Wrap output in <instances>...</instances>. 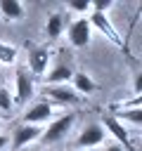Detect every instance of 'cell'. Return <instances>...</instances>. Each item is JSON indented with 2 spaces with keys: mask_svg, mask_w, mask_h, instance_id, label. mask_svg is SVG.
Segmentation results:
<instances>
[{
  "mask_svg": "<svg viewBox=\"0 0 142 151\" xmlns=\"http://www.w3.org/2000/svg\"><path fill=\"white\" fill-rule=\"evenodd\" d=\"M14 90L17 92H14L12 101L24 104V101L31 99V94H33V76L28 73V68H24V66L17 68V73H14Z\"/></svg>",
  "mask_w": 142,
  "mask_h": 151,
  "instance_id": "obj_1",
  "label": "cell"
},
{
  "mask_svg": "<svg viewBox=\"0 0 142 151\" xmlns=\"http://www.w3.org/2000/svg\"><path fill=\"white\" fill-rule=\"evenodd\" d=\"M43 94L50 97L52 101L66 104V106H76V104L80 101L78 92H76L71 85H45V87H43Z\"/></svg>",
  "mask_w": 142,
  "mask_h": 151,
  "instance_id": "obj_2",
  "label": "cell"
},
{
  "mask_svg": "<svg viewBox=\"0 0 142 151\" xmlns=\"http://www.w3.org/2000/svg\"><path fill=\"white\" fill-rule=\"evenodd\" d=\"M99 125L104 127V132L114 134L116 144H118L123 151H125V149H128V151H133V149H135V146H133V142H130V137H128V130H125V127H123V125H121V123H118L114 116H104Z\"/></svg>",
  "mask_w": 142,
  "mask_h": 151,
  "instance_id": "obj_3",
  "label": "cell"
},
{
  "mask_svg": "<svg viewBox=\"0 0 142 151\" xmlns=\"http://www.w3.org/2000/svg\"><path fill=\"white\" fill-rule=\"evenodd\" d=\"M104 137H106L104 127H102L99 123H90V125L83 127V132H80V137L76 139V144H78L80 149H95L97 144L104 142Z\"/></svg>",
  "mask_w": 142,
  "mask_h": 151,
  "instance_id": "obj_4",
  "label": "cell"
},
{
  "mask_svg": "<svg viewBox=\"0 0 142 151\" xmlns=\"http://www.w3.org/2000/svg\"><path fill=\"white\" fill-rule=\"evenodd\" d=\"M71 125H73V116H59L57 120H52L50 123V127L43 132V142L45 144H52V142H57V139H62L69 130H71Z\"/></svg>",
  "mask_w": 142,
  "mask_h": 151,
  "instance_id": "obj_5",
  "label": "cell"
},
{
  "mask_svg": "<svg viewBox=\"0 0 142 151\" xmlns=\"http://www.w3.org/2000/svg\"><path fill=\"white\" fill-rule=\"evenodd\" d=\"M38 134H43L40 125H21V127H17V130L12 132V137H9L12 151H19V149H21V146H26L28 142L38 139Z\"/></svg>",
  "mask_w": 142,
  "mask_h": 151,
  "instance_id": "obj_6",
  "label": "cell"
},
{
  "mask_svg": "<svg viewBox=\"0 0 142 151\" xmlns=\"http://www.w3.org/2000/svg\"><path fill=\"white\" fill-rule=\"evenodd\" d=\"M69 42L73 47H85L90 42V24L85 17L76 19L71 26H69Z\"/></svg>",
  "mask_w": 142,
  "mask_h": 151,
  "instance_id": "obj_7",
  "label": "cell"
},
{
  "mask_svg": "<svg viewBox=\"0 0 142 151\" xmlns=\"http://www.w3.org/2000/svg\"><path fill=\"white\" fill-rule=\"evenodd\" d=\"M45 68H47V50L31 45L28 47V73L36 78V76H43Z\"/></svg>",
  "mask_w": 142,
  "mask_h": 151,
  "instance_id": "obj_8",
  "label": "cell"
},
{
  "mask_svg": "<svg viewBox=\"0 0 142 151\" xmlns=\"http://www.w3.org/2000/svg\"><path fill=\"white\" fill-rule=\"evenodd\" d=\"M88 24L90 26H95V28H99L109 40H114L116 45H123V40H121V35H118V31L109 24V19H106V14H99V12H92L90 14V19H88Z\"/></svg>",
  "mask_w": 142,
  "mask_h": 151,
  "instance_id": "obj_9",
  "label": "cell"
},
{
  "mask_svg": "<svg viewBox=\"0 0 142 151\" xmlns=\"http://www.w3.org/2000/svg\"><path fill=\"white\" fill-rule=\"evenodd\" d=\"M50 116H52L50 101H38V104H33V106L24 113V120H26V125H40V123L50 120Z\"/></svg>",
  "mask_w": 142,
  "mask_h": 151,
  "instance_id": "obj_10",
  "label": "cell"
},
{
  "mask_svg": "<svg viewBox=\"0 0 142 151\" xmlns=\"http://www.w3.org/2000/svg\"><path fill=\"white\" fill-rule=\"evenodd\" d=\"M71 76H73L71 66H69L66 61H59V64L45 76V83H47V85H64L66 80H71Z\"/></svg>",
  "mask_w": 142,
  "mask_h": 151,
  "instance_id": "obj_11",
  "label": "cell"
},
{
  "mask_svg": "<svg viewBox=\"0 0 142 151\" xmlns=\"http://www.w3.org/2000/svg\"><path fill=\"white\" fill-rule=\"evenodd\" d=\"M71 80H73V90L76 92H80V94H92L95 90H97V85H95V80L88 76V73H73L71 76Z\"/></svg>",
  "mask_w": 142,
  "mask_h": 151,
  "instance_id": "obj_12",
  "label": "cell"
},
{
  "mask_svg": "<svg viewBox=\"0 0 142 151\" xmlns=\"http://www.w3.org/2000/svg\"><path fill=\"white\" fill-rule=\"evenodd\" d=\"M0 14H2L7 21H17V19L24 17V7H21V2H17V0H0Z\"/></svg>",
  "mask_w": 142,
  "mask_h": 151,
  "instance_id": "obj_13",
  "label": "cell"
},
{
  "mask_svg": "<svg viewBox=\"0 0 142 151\" xmlns=\"http://www.w3.org/2000/svg\"><path fill=\"white\" fill-rule=\"evenodd\" d=\"M62 31H64V17H62V14H50L47 26H45V33H47L50 38H59Z\"/></svg>",
  "mask_w": 142,
  "mask_h": 151,
  "instance_id": "obj_14",
  "label": "cell"
},
{
  "mask_svg": "<svg viewBox=\"0 0 142 151\" xmlns=\"http://www.w3.org/2000/svg\"><path fill=\"white\" fill-rule=\"evenodd\" d=\"M114 118H116L118 123H121V120H128V123H133V125H140V123H142V111H140V109H123V111L116 113Z\"/></svg>",
  "mask_w": 142,
  "mask_h": 151,
  "instance_id": "obj_15",
  "label": "cell"
},
{
  "mask_svg": "<svg viewBox=\"0 0 142 151\" xmlns=\"http://www.w3.org/2000/svg\"><path fill=\"white\" fill-rule=\"evenodd\" d=\"M17 59V47L0 42V64H12Z\"/></svg>",
  "mask_w": 142,
  "mask_h": 151,
  "instance_id": "obj_16",
  "label": "cell"
},
{
  "mask_svg": "<svg viewBox=\"0 0 142 151\" xmlns=\"http://www.w3.org/2000/svg\"><path fill=\"white\" fill-rule=\"evenodd\" d=\"M12 104H14V101H12V94H9L5 87H0V109H2V111H9Z\"/></svg>",
  "mask_w": 142,
  "mask_h": 151,
  "instance_id": "obj_17",
  "label": "cell"
},
{
  "mask_svg": "<svg viewBox=\"0 0 142 151\" xmlns=\"http://www.w3.org/2000/svg\"><path fill=\"white\" fill-rule=\"evenodd\" d=\"M69 7L76 9V12H88V9H90V2H88V0H71Z\"/></svg>",
  "mask_w": 142,
  "mask_h": 151,
  "instance_id": "obj_18",
  "label": "cell"
},
{
  "mask_svg": "<svg viewBox=\"0 0 142 151\" xmlns=\"http://www.w3.org/2000/svg\"><path fill=\"white\" fill-rule=\"evenodd\" d=\"M7 144H9V137L7 134H0V149H5Z\"/></svg>",
  "mask_w": 142,
  "mask_h": 151,
  "instance_id": "obj_19",
  "label": "cell"
},
{
  "mask_svg": "<svg viewBox=\"0 0 142 151\" xmlns=\"http://www.w3.org/2000/svg\"><path fill=\"white\" fill-rule=\"evenodd\" d=\"M104 151H123V149H121V146H118V144H116V142H114V144H109V146H106V149H104Z\"/></svg>",
  "mask_w": 142,
  "mask_h": 151,
  "instance_id": "obj_20",
  "label": "cell"
},
{
  "mask_svg": "<svg viewBox=\"0 0 142 151\" xmlns=\"http://www.w3.org/2000/svg\"><path fill=\"white\" fill-rule=\"evenodd\" d=\"M80 151H95V149H80Z\"/></svg>",
  "mask_w": 142,
  "mask_h": 151,
  "instance_id": "obj_21",
  "label": "cell"
}]
</instances>
